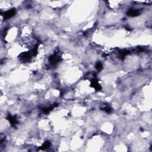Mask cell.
<instances>
[{
	"instance_id": "1",
	"label": "cell",
	"mask_w": 152,
	"mask_h": 152,
	"mask_svg": "<svg viewBox=\"0 0 152 152\" xmlns=\"http://www.w3.org/2000/svg\"><path fill=\"white\" fill-rule=\"evenodd\" d=\"M32 55L30 52H26L22 53L21 55H20V59L21 60V61L23 62H28L29 60L32 58Z\"/></svg>"
},
{
	"instance_id": "2",
	"label": "cell",
	"mask_w": 152,
	"mask_h": 152,
	"mask_svg": "<svg viewBox=\"0 0 152 152\" xmlns=\"http://www.w3.org/2000/svg\"><path fill=\"white\" fill-rule=\"evenodd\" d=\"M60 60H61V58L57 53L51 55L49 58V61L51 65L56 64L57 63H58Z\"/></svg>"
},
{
	"instance_id": "3",
	"label": "cell",
	"mask_w": 152,
	"mask_h": 152,
	"mask_svg": "<svg viewBox=\"0 0 152 152\" xmlns=\"http://www.w3.org/2000/svg\"><path fill=\"white\" fill-rule=\"evenodd\" d=\"M91 87H94V89L98 91L101 90V89H102L101 85H100V84H99V83H98V81L95 79H93V80H91Z\"/></svg>"
},
{
	"instance_id": "4",
	"label": "cell",
	"mask_w": 152,
	"mask_h": 152,
	"mask_svg": "<svg viewBox=\"0 0 152 152\" xmlns=\"http://www.w3.org/2000/svg\"><path fill=\"white\" fill-rule=\"evenodd\" d=\"M140 14V11L138 10H129L127 13V15L130 17H136Z\"/></svg>"
},
{
	"instance_id": "5",
	"label": "cell",
	"mask_w": 152,
	"mask_h": 152,
	"mask_svg": "<svg viewBox=\"0 0 152 152\" xmlns=\"http://www.w3.org/2000/svg\"><path fill=\"white\" fill-rule=\"evenodd\" d=\"M15 13V9H11L10 10H8V11H6V13H4V16L5 18H11L12 17H13Z\"/></svg>"
},
{
	"instance_id": "6",
	"label": "cell",
	"mask_w": 152,
	"mask_h": 152,
	"mask_svg": "<svg viewBox=\"0 0 152 152\" xmlns=\"http://www.w3.org/2000/svg\"><path fill=\"white\" fill-rule=\"evenodd\" d=\"M7 120L9 121V122L11 124V125L13 127H15V125L17 124V120L15 117L11 116V115H8L7 117Z\"/></svg>"
},
{
	"instance_id": "7",
	"label": "cell",
	"mask_w": 152,
	"mask_h": 152,
	"mask_svg": "<svg viewBox=\"0 0 152 152\" xmlns=\"http://www.w3.org/2000/svg\"><path fill=\"white\" fill-rule=\"evenodd\" d=\"M51 146V143H50L49 141H46L45 143H44V144L42 145V146L41 147V148L42 150H45L46 148H49V147Z\"/></svg>"
},
{
	"instance_id": "8",
	"label": "cell",
	"mask_w": 152,
	"mask_h": 152,
	"mask_svg": "<svg viewBox=\"0 0 152 152\" xmlns=\"http://www.w3.org/2000/svg\"><path fill=\"white\" fill-rule=\"evenodd\" d=\"M96 68L97 69V70L99 71L102 70L103 66H102V63H100V62H98L96 65Z\"/></svg>"
},
{
	"instance_id": "9",
	"label": "cell",
	"mask_w": 152,
	"mask_h": 152,
	"mask_svg": "<svg viewBox=\"0 0 152 152\" xmlns=\"http://www.w3.org/2000/svg\"><path fill=\"white\" fill-rule=\"evenodd\" d=\"M102 110L107 112V113H110L112 112V109L109 106H105L102 108Z\"/></svg>"
}]
</instances>
